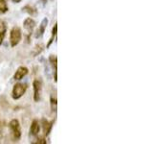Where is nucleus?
I'll return each mask as SVG.
<instances>
[{"label": "nucleus", "instance_id": "obj_1", "mask_svg": "<svg viewBox=\"0 0 153 144\" xmlns=\"http://www.w3.org/2000/svg\"><path fill=\"white\" fill-rule=\"evenodd\" d=\"M21 38H22V34H21L20 28L13 27L11 31V34H10V42H11V46L12 47L16 46L18 43L20 42Z\"/></svg>", "mask_w": 153, "mask_h": 144}, {"label": "nucleus", "instance_id": "obj_2", "mask_svg": "<svg viewBox=\"0 0 153 144\" xmlns=\"http://www.w3.org/2000/svg\"><path fill=\"white\" fill-rule=\"evenodd\" d=\"M27 90V86L25 84L17 83L13 86V88L12 91V96L14 100H17L19 98H21L22 96L25 94Z\"/></svg>", "mask_w": 153, "mask_h": 144}, {"label": "nucleus", "instance_id": "obj_3", "mask_svg": "<svg viewBox=\"0 0 153 144\" xmlns=\"http://www.w3.org/2000/svg\"><path fill=\"white\" fill-rule=\"evenodd\" d=\"M10 129H11V132L13 134V137L18 140L21 136V128H20V124H19L17 119H13L11 122H10Z\"/></svg>", "mask_w": 153, "mask_h": 144}, {"label": "nucleus", "instance_id": "obj_4", "mask_svg": "<svg viewBox=\"0 0 153 144\" xmlns=\"http://www.w3.org/2000/svg\"><path fill=\"white\" fill-rule=\"evenodd\" d=\"M33 100L36 102H38L40 100V95H41V83L38 80H35L33 83Z\"/></svg>", "mask_w": 153, "mask_h": 144}, {"label": "nucleus", "instance_id": "obj_5", "mask_svg": "<svg viewBox=\"0 0 153 144\" xmlns=\"http://www.w3.org/2000/svg\"><path fill=\"white\" fill-rule=\"evenodd\" d=\"M28 68L26 66H19L18 68L16 69V73H14L13 75V79L16 80V81H19L23 79L24 77H25L27 74H28Z\"/></svg>", "mask_w": 153, "mask_h": 144}, {"label": "nucleus", "instance_id": "obj_6", "mask_svg": "<svg viewBox=\"0 0 153 144\" xmlns=\"http://www.w3.org/2000/svg\"><path fill=\"white\" fill-rule=\"evenodd\" d=\"M48 25V18L45 17V18H43L42 19V21L40 23V25L39 27H38V29L36 30V34H35V37L36 38H39L43 36V34H44L45 30H46V27Z\"/></svg>", "mask_w": 153, "mask_h": 144}, {"label": "nucleus", "instance_id": "obj_7", "mask_svg": "<svg viewBox=\"0 0 153 144\" xmlns=\"http://www.w3.org/2000/svg\"><path fill=\"white\" fill-rule=\"evenodd\" d=\"M23 26L28 31L29 34H32L33 31V29H35V27H36V21L33 20V18L28 17V18L25 19V20H24Z\"/></svg>", "mask_w": 153, "mask_h": 144}, {"label": "nucleus", "instance_id": "obj_8", "mask_svg": "<svg viewBox=\"0 0 153 144\" xmlns=\"http://www.w3.org/2000/svg\"><path fill=\"white\" fill-rule=\"evenodd\" d=\"M39 131H40V124L38 123L37 120H33V121L32 122L31 128H30V134L36 136L38 134Z\"/></svg>", "mask_w": 153, "mask_h": 144}, {"label": "nucleus", "instance_id": "obj_9", "mask_svg": "<svg viewBox=\"0 0 153 144\" xmlns=\"http://www.w3.org/2000/svg\"><path fill=\"white\" fill-rule=\"evenodd\" d=\"M53 124L54 122H49L46 119H42V127H43V132H44L45 136H48L49 133L51 132V129L53 127Z\"/></svg>", "mask_w": 153, "mask_h": 144}, {"label": "nucleus", "instance_id": "obj_10", "mask_svg": "<svg viewBox=\"0 0 153 144\" xmlns=\"http://www.w3.org/2000/svg\"><path fill=\"white\" fill-rule=\"evenodd\" d=\"M7 32V26L4 21H0V44H2L5 35Z\"/></svg>", "mask_w": 153, "mask_h": 144}, {"label": "nucleus", "instance_id": "obj_11", "mask_svg": "<svg viewBox=\"0 0 153 144\" xmlns=\"http://www.w3.org/2000/svg\"><path fill=\"white\" fill-rule=\"evenodd\" d=\"M49 62H50L52 67L55 69V71H56L57 70V58H56V55H51L49 57Z\"/></svg>", "mask_w": 153, "mask_h": 144}, {"label": "nucleus", "instance_id": "obj_12", "mask_svg": "<svg viewBox=\"0 0 153 144\" xmlns=\"http://www.w3.org/2000/svg\"><path fill=\"white\" fill-rule=\"evenodd\" d=\"M50 103H51V109H52V110H53V112H56V109H57V102H56V96L51 95Z\"/></svg>", "mask_w": 153, "mask_h": 144}, {"label": "nucleus", "instance_id": "obj_13", "mask_svg": "<svg viewBox=\"0 0 153 144\" xmlns=\"http://www.w3.org/2000/svg\"><path fill=\"white\" fill-rule=\"evenodd\" d=\"M56 33H57V24H55L54 27H53V30H52V37H51V38H50L49 42H48L47 47H49V46L52 44V42L54 41V38H55V37L56 36Z\"/></svg>", "mask_w": 153, "mask_h": 144}, {"label": "nucleus", "instance_id": "obj_14", "mask_svg": "<svg viewBox=\"0 0 153 144\" xmlns=\"http://www.w3.org/2000/svg\"><path fill=\"white\" fill-rule=\"evenodd\" d=\"M22 12L24 13H28L29 14H31V16H33V14H36V9L33 8L32 6H30V5H27V6H25L24 8H22Z\"/></svg>", "mask_w": 153, "mask_h": 144}, {"label": "nucleus", "instance_id": "obj_15", "mask_svg": "<svg viewBox=\"0 0 153 144\" xmlns=\"http://www.w3.org/2000/svg\"><path fill=\"white\" fill-rule=\"evenodd\" d=\"M8 11V5L6 0H0V13L4 14Z\"/></svg>", "mask_w": 153, "mask_h": 144}, {"label": "nucleus", "instance_id": "obj_16", "mask_svg": "<svg viewBox=\"0 0 153 144\" xmlns=\"http://www.w3.org/2000/svg\"><path fill=\"white\" fill-rule=\"evenodd\" d=\"M36 52L35 53V55L36 56L37 54H39V53L43 50V45H42V44H38V45H36Z\"/></svg>", "mask_w": 153, "mask_h": 144}, {"label": "nucleus", "instance_id": "obj_17", "mask_svg": "<svg viewBox=\"0 0 153 144\" xmlns=\"http://www.w3.org/2000/svg\"><path fill=\"white\" fill-rule=\"evenodd\" d=\"M33 143H36V144H46L47 141L45 140L44 138H38V139H37V141L33 142Z\"/></svg>", "mask_w": 153, "mask_h": 144}, {"label": "nucleus", "instance_id": "obj_18", "mask_svg": "<svg viewBox=\"0 0 153 144\" xmlns=\"http://www.w3.org/2000/svg\"><path fill=\"white\" fill-rule=\"evenodd\" d=\"M13 2H16V3H19V2L21 1V0H13Z\"/></svg>", "mask_w": 153, "mask_h": 144}, {"label": "nucleus", "instance_id": "obj_19", "mask_svg": "<svg viewBox=\"0 0 153 144\" xmlns=\"http://www.w3.org/2000/svg\"><path fill=\"white\" fill-rule=\"evenodd\" d=\"M0 132H1V122H0Z\"/></svg>", "mask_w": 153, "mask_h": 144}]
</instances>
